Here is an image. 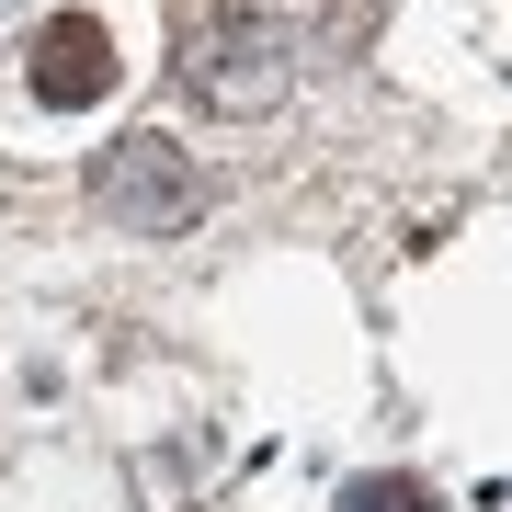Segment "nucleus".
Returning a JSON list of instances; mask_svg holds the SVG:
<instances>
[{"label": "nucleus", "mask_w": 512, "mask_h": 512, "mask_svg": "<svg viewBox=\"0 0 512 512\" xmlns=\"http://www.w3.org/2000/svg\"><path fill=\"white\" fill-rule=\"evenodd\" d=\"M92 205H103L114 228H183L194 205H205V183L183 171V148H171V137H126V148L92 171Z\"/></svg>", "instance_id": "2"}, {"label": "nucleus", "mask_w": 512, "mask_h": 512, "mask_svg": "<svg viewBox=\"0 0 512 512\" xmlns=\"http://www.w3.org/2000/svg\"><path fill=\"white\" fill-rule=\"evenodd\" d=\"M23 80H35V103H57V114L103 103L114 92V35H103L92 12H57L46 35H35V69H23Z\"/></svg>", "instance_id": "3"}, {"label": "nucleus", "mask_w": 512, "mask_h": 512, "mask_svg": "<svg viewBox=\"0 0 512 512\" xmlns=\"http://www.w3.org/2000/svg\"><path fill=\"white\" fill-rule=\"evenodd\" d=\"M342 512H433V490H421V478H353Z\"/></svg>", "instance_id": "4"}, {"label": "nucleus", "mask_w": 512, "mask_h": 512, "mask_svg": "<svg viewBox=\"0 0 512 512\" xmlns=\"http://www.w3.org/2000/svg\"><path fill=\"white\" fill-rule=\"evenodd\" d=\"M285 35L262 12H217L205 35L183 46V80H194V103H217V114H274L285 103Z\"/></svg>", "instance_id": "1"}]
</instances>
